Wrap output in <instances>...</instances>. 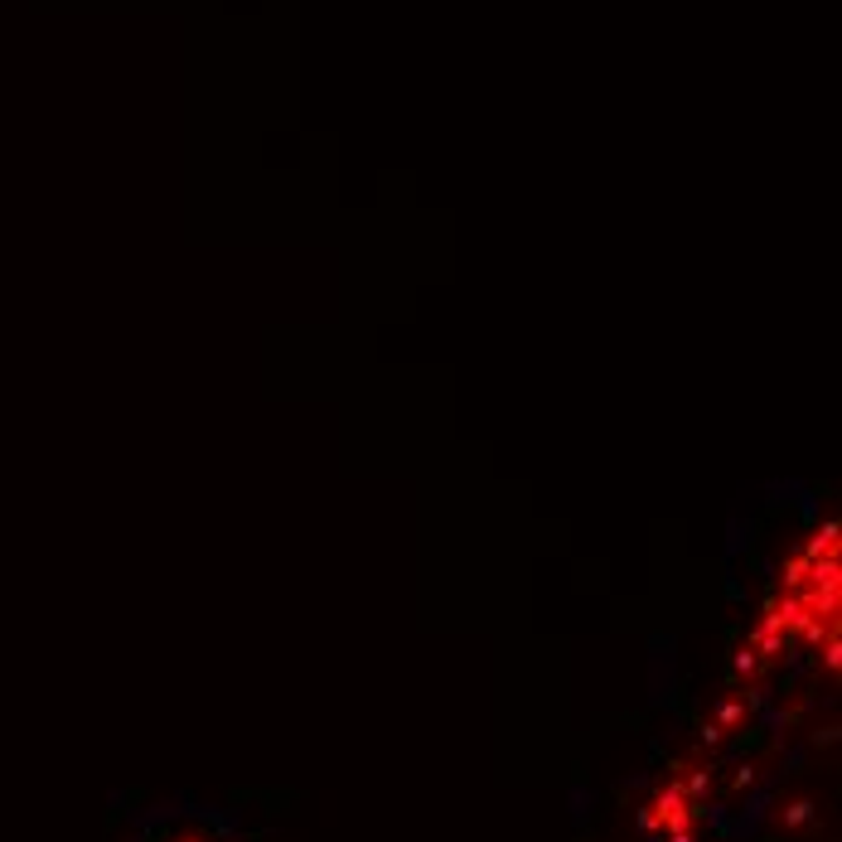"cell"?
Masks as SVG:
<instances>
[]
</instances>
